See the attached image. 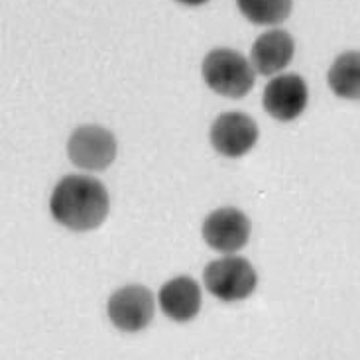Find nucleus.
Here are the masks:
<instances>
[{
  "mask_svg": "<svg viewBox=\"0 0 360 360\" xmlns=\"http://www.w3.org/2000/svg\"><path fill=\"white\" fill-rule=\"evenodd\" d=\"M49 211L69 231H93L108 214L107 187L91 176L63 177L51 193Z\"/></svg>",
  "mask_w": 360,
  "mask_h": 360,
  "instance_id": "obj_1",
  "label": "nucleus"
},
{
  "mask_svg": "<svg viewBox=\"0 0 360 360\" xmlns=\"http://www.w3.org/2000/svg\"><path fill=\"white\" fill-rule=\"evenodd\" d=\"M207 87H211L217 95L229 98L246 97L254 87L256 69L252 61L243 53L229 48H219L209 51L201 65Z\"/></svg>",
  "mask_w": 360,
  "mask_h": 360,
  "instance_id": "obj_2",
  "label": "nucleus"
},
{
  "mask_svg": "<svg viewBox=\"0 0 360 360\" xmlns=\"http://www.w3.org/2000/svg\"><path fill=\"white\" fill-rule=\"evenodd\" d=\"M205 288L217 300L226 303L243 302L250 297L256 290L258 276L254 272L252 264L238 256H224L221 260H214L203 274Z\"/></svg>",
  "mask_w": 360,
  "mask_h": 360,
  "instance_id": "obj_3",
  "label": "nucleus"
},
{
  "mask_svg": "<svg viewBox=\"0 0 360 360\" xmlns=\"http://www.w3.org/2000/svg\"><path fill=\"white\" fill-rule=\"evenodd\" d=\"M68 156L79 169L103 172L117 158V140L110 130L97 124L79 127L69 136Z\"/></svg>",
  "mask_w": 360,
  "mask_h": 360,
  "instance_id": "obj_4",
  "label": "nucleus"
},
{
  "mask_svg": "<svg viewBox=\"0 0 360 360\" xmlns=\"http://www.w3.org/2000/svg\"><path fill=\"white\" fill-rule=\"evenodd\" d=\"M156 303L152 292L144 285H124L110 295L107 313L110 323L122 333L146 329L154 319Z\"/></svg>",
  "mask_w": 360,
  "mask_h": 360,
  "instance_id": "obj_5",
  "label": "nucleus"
},
{
  "mask_svg": "<svg viewBox=\"0 0 360 360\" xmlns=\"http://www.w3.org/2000/svg\"><path fill=\"white\" fill-rule=\"evenodd\" d=\"M203 238L217 252H238L250 238V221L240 209L234 207L217 209L205 219Z\"/></svg>",
  "mask_w": 360,
  "mask_h": 360,
  "instance_id": "obj_6",
  "label": "nucleus"
},
{
  "mask_svg": "<svg viewBox=\"0 0 360 360\" xmlns=\"http://www.w3.org/2000/svg\"><path fill=\"white\" fill-rule=\"evenodd\" d=\"M309 91L300 75L282 73L274 77L264 89V110L280 122H290L302 115L307 107Z\"/></svg>",
  "mask_w": 360,
  "mask_h": 360,
  "instance_id": "obj_7",
  "label": "nucleus"
},
{
  "mask_svg": "<svg viewBox=\"0 0 360 360\" xmlns=\"http://www.w3.org/2000/svg\"><path fill=\"white\" fill-rule=\"evenodd\" d=\"M258 142V127L244 112H224L211 127V144L224 158H243Z\"/></svg>",
  "mask_w": 360,
  "mask_h": 360,
  "instance_id": "obj_8",
  "label": "nucleus"
},
{
  "mask_svg": "<svg viewBox=\"0 0 360 360\" xmlns=\"http://www.w3.org/2000/svg\"><path fill=\"white\" fill-rule=\"evenodd\" d=\"M158 302L167 319L187 323L195 319L201 309V288L193 278L177 276L162 285Z\"/></svg>",
  "mask_w": 360,
  "mask_h": 360,
  "instance_id": "obj_9",
  "label": "nucleus"
},
{
  "mask_svg": "<svg viewBox=\"0 0 360 360\" xmlns=\"http://www.w3.org/2000/svg\"><path fill=\"white\" fill-rule=\"evenodd\" d=\"M295 44L285 30H270L254 41L250 61L260 75H276L292 63Z\"/></svg>",
  "mask_w": 360,
  "mask_h": 360,
  "instance_id": "obj_10",
  "label": "nucleus"
},
{
  "mask_svg": "<svg viewBox=\"0 0 360 360\" xmlns=\"http://www.w3.org/2000/svg\"><path fill=\"white\" fill-rule=\"evenodd\" d=\"M327 81L337 97L360 101V51H345L335 59Z\"/></svg>",
  "mask_w": 360,
  "mask_h": 360,
  "instance_id": "obj_11",
  "label": "nucleus"
},
{
  "mask_svg": "<svg viewBox=\"0 0 360 360\" xmlns=\"http://www.w3.org/2000/svg\"><path fill=\"white\" fill-rule=\"evenodd\" d=\"M236 6L256 26H276L292 14L293 0H236Z\"/></svg>",
  "mask_w": 360,
  "mask_h": 360,
  "instance_id": "obj_12",
  "label": "nucleus"
},
{
  "mask_svg": "<svg viewBox=\"0 0 360 360\" xmlns=\"http://www.w3.org/2000/svg\"><path fill=\"white\" fill-rule=\"evenodd\" d=\"M176 2L184 4V6H203L209 0H176Z\"/></svg>",
  "mask_w": 360,
  "mask_h": 360,
  "instance_id": "obj_13",
  "label": "nucleus"
}]
</instances>
